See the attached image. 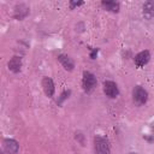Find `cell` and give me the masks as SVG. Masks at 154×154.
Wrapping results in <instances>:
<instances>
[{
  "label": "cell",
  "instance_id": "4fadbf2b",
  "mask_svg": "<svg viewBox=\"0 0 154 154\" xmlns=\"http://www.w3.org/2000/svg\"><path fill=\"white\" fill-rule=\"evenodd\" d=\"M82 4H83L82 1H79V2H73V1H71V4H70V5H71V8H73L75 6H78V5H82Z\"/></svg>",
  "mask_w": 154,
  "mask_h": 154
},
{
  "label": "cell",
  "instance_id": "ba28073f",
  "mask_svg": "<svg viewBox=\"0 0 154 154\" xmlns=\"http://www.w3.org/2000/svg\"><path fill=\"white\" fill-rule=\"evenodd\" d=\"M4 148H5V150L8 152L10 154H16V153L18 152V149H19V146H18V143H17L14 140L7 138V140L4 141Z\"/></svg>",
  "mask_w": 154,
  "mask_h": 154
},
{
  "label": "cell",
  "instance_id": "277c9868",
  "mask_svg": "<svg viewBox=\"0 0 154 154\" xmlns=\"http://www.w3.org/2000/svg\"><path fill=\"white\" fill-rule=\"evenodd\" d=\"M103 91L111 99L117 97L118 94H119V90H118L117 84L114 82H112V81H105L103 82Z\"/></svg>",
  "mask_w": 154,
  "mask_h": 154
},
{
  "label": "cell",
  "instance_id": "52a82bcc",
  "mask_svg": "<svg viewBox=\"0 0 154 154\" xmlns=\"http://www.w3.org/2000/svg\"><path fill=\"white\" fill-rule=\"evenodd\" d=\"M28 13H29V7H28L26 5H24V4H18V5H16V7H14V14H13L14 18L22 19V18L26 17Z\"/></svg>",
  "mask_w": 154,
  "mask_h": 154
},
{
  "label": "cell",
  "instance_id": "8fae6325",
  "mask_svg": "<svg viewBox=\"0 0 154 154\" xmlns=\"http://www.w3.org/2000/svg\"><path fill=\"white\" fill-rule=\"evenodd\" d=\"M20 66H22V60L19 57H13L8 61V69L13 72H18L20 70Z\"/></svg>",
  "mask_w": 154,
  "mask_h": 154
},
{
  "label": "cell",
  "instance_id": "3957f363",
  "mask_svg": "<svg viewBox=\"0 0 154 154\" xmlns=\"http://www.w3.org/2000/svg\"><path fill=\"white\" fill-rule=\"evenodd\" d=\"M82 84H83V89L87 93H90L96 87V78H95V76L91 72H89V71H84L83 72Z\"/></svg>",
  "mask_w": 154,
  "mask_h": 154
},
{
  "label": "cell",
  "instance_id": "30bf717a",
  "mask_svg": "<svg viewBox=\"0 0 154 154\" xmlns=\"http://www.w3.org/2000/svg\"><path fill=\"white\" fill-rule=\"evenodd\" d=\"M58 60L60 61V64H61L66 70H69V71H72V70H73L75 64H73V61H72L67 55H65V54H60V55L58 57Z\"/></svg>",
  "mask_w": 154,
  "mask_h": 154
},
{
  "label": "cell",
  "instance_id": "6da1fadb",
  "mask_svg": "<svg viewBox=\"0 0 154 154\" xmlns=\"http://www.w3.org/2000/svg\"><path fill=\"white\" fill-rule=\"evenodd\" d=\"M94 148H95V154H111L109 142L105 136H101V135L95 136Z\"/></svg>",
  "mask_w": 154,
  "mask_h": 154
},
{
  "label": "cell",
  "instance_id": "7c38bea8",
  "mask_svg": "<svg viewBox=\"0 0 154 154\" xmlns=\"http://www.w3.org/2000/svg\"><path fill=\"white\" fill-rule=\"evenodd\" d=\"M101 5H102V7H105L108 11H112V12H118L119 11V4L116 2V1H102Z\"/></svg>",
  "mask_w": 154,
  "mask_h": 154
},
{
  "label": "cell",
  "instance_id": "9c48e42d",
  "mask_svg": "<svg viewBox=\"0 0 154 154\" xmlns=\"http://www.w3.org/2000/svg\"><path fill=\"white\" fill-rule=\"evenodd\" d=\"M142 8H143V16L147 19H152L154 17V1H146Z\"/></svg>",
  "mask_w": 154,
  "mask_h": 154
},
{
  "label": "cell",
  "instance_id": "9a60e30c",
  "mask_svg": "<svg viewBox=\"0 0 154 154\" xmlns=\"http://www.w3.org/2000/svg\"><path fill=\"white\" fill-rule=\"evenodd\" d=\"M129 154H137V153H129Z\"/></svg>",
  "mask_w": 154,
  "mask_h": 154
},
{
  "label": "cell",
  "instance_id": "5bb4252c",
  "mask_svg": "<svg viewBox=\"0 0 154 154\" xmlns=\"http://www.w3.org/2000/svg\"><path fill=\"white\" fill-rule=\"evenodd\" d=\"M96 54H97V49H96V51H94V52L91 53V55H90V57H91V59H95V55H96Z\"/></svg>",
  "mask_w": 154,
  "mask_h": 154
},
{
  "label": "cell",
  "instance_id": "8992f818",
  "mask_svg": "<svg viewBox=\"0 0 154 154\" xmlns=\"http://www.w3.org/2000/svg\"><path fill=\"white\" fill-rule=\"evenodd\" d=\"M42 88H43V91L47 96H53L54 94V83L52 81V78L49 77H43L42 79Z\"/></svg>",
  "mask_w": 154,
  "mask_h": 154
},
{
  "label": "cell",
  "instance_id": "7a4b0ae2",
  "mask_svg": "<svg viewBox=\"0 0 154 154\" xmlns=\"http://www.w3.org/2000/svg\"><path fill=\"white\" fill-rule=\"evenodd\" d=\"M132 99H134V102L137 106H142L148 100V93L146 91L144 88H142L141 85H137L132 90Z\"/></svg>",
  "mask_w": 154,
  "mask_h": 154
},
{
  "label": "cell",
  "instance_id": "5b68a950",
  "mask_svg": "<svg viewBox=\"0 0 154 154\" xmlns=\"http://www.w3.org/2000/svg\"><path fill=\"white\" fill-rule=\"evenodd\" d=\"M149 59H150V53L148 51H142L138 54H136L135 64H136L137 67H142V66H144L149 61Z\"/></svg>",
  "mask_w": 154,
  "mask_h": 154
}]
</instances>
